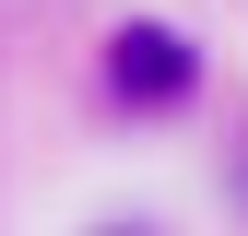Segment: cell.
Wrapping results in <instances>:
<instances>
[{
  "label": "cell",
  "instance_id": "obj_2",
  "mask_svg": "<svg viewBox=\"0 0 248 236\" xmlns=\"http://www.w3.org/2000/svg\"><path fill=\"white\" fill-rule=\"evenodd\" d=\"M118 236H142V224H118Z\"/></svg>",
  "mask_w": 248,
  "mask_h": 236
},
{
  "label": "cell",
  "instance_id": "obj_1",
  "mask_svg": "<svg viewBox=\"0 0 248 236\" xmlns=\"http://www.w3.org/2000/svg\"><path fill=\"white\" fill-rule=\"evenodd\" d=\"M107 83H118V106H166V95H189V47L166 24H130L118 59H107Z\"/></svg>",
  "mask_w": 248,
  "mask_h": 236
}]
</instances>
